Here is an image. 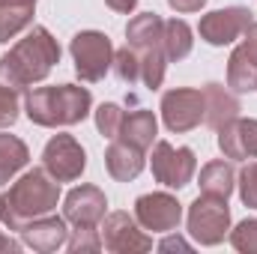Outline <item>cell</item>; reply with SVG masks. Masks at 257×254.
<instances>
[{
    "label": "cell",
    "instance_id": "6da1fadb",
    "mask_svg": "<svg viewBox=\"0 0 257 254\" xmlns=\"http://www.w3.org/2000/svg\"><path fill=\"white\" fill-rule=\"evenodd\" d=\"M57 63H60L57 39L45 27H33L24 39H18L9 48V54L0 57V87L27 93L33 84L45 81Z\"/></svg>",
    "mask_w": 257,
    "mask_h": 254
},
{
    "label": "cell",
    "instance_id": "7a4b0ae2",
    "mask_svg": "<svg viewBox=\"0 0 257 254\" xmlns=\"http://www.w3.org/2000/svg\"><path fill=\"white\" fill-rule=\"evenodd\" d=\"M60 200V183L45 171V168H33L24 177H18L9 191L0 194V221L9 230H24L30 221L51 215L57 209Z\"/></svg>",
    "mask_w": 257,
    "mask_h": 254
},
{
    "label": "cell",
    "instance_id": "3957f363",
    "mask_svg": "<svg viewBox=\"0 0 257 254\" xmlns=\"http://www.w3.org/2000/svg\"><path fill=\"white\" fill-rule=\"evenodd\" d=\"M93 108V96L87 87L78 84H57V87H33L24 93V114L30 123L42 129L78 126L87 120Z\"/></svg>",
    "mask_w": 257,
    "mask_h": 254
},
{
    "label": "cell",
    "instance_id": "277c9868",
    "mask_svg": "<svg viewBox=\"0 0 257 254\" xmlns=\"http://www.w3.org/2000/svg\"><path fill=\"white\" fill-rule=\"evenodd\" d=\"M72 63H75V75L84 84H96L108 75V69L114 66V45L105 33L99 30H81L72 36Z\"/></svg>",
    "mask_w": 257,
    "mask_h": 254
},
{
    "label": "cell",
    "instance_id": "5b68a950",
    "mask_svg": "<svg viewBox=\"0 0 257 254\" xmlns=\"http://www.w3.org/2000/svg\"><path fill=\"white\" fill-rule=\"evenodd\" d=\"M189 233L200 245H218L230 233V206L227 197L200 194L189 206Z\"/></svg>",
    "mask_w": 257,
    "mask_h": 254
},
{
    "label": "cell",
    "instance_id": "8992f818",
    "mask_svg": "<svg viewBox=\"0 0 257 254\" xmlns=\"http://www.w3.org/2000/svg\"><path fill=\"white\" fill-rule=\"evenodd\" d=\"M150 165H153L156 183H162V186H168V189H183V186H189L192 177H194V171H197V159H194L192 150H189V147H174V144H168V141H156Z\"/></svg>",
    "mask_w": 257,
    "mask_h": 254
},
{
    "label": "cell",
    "instance_id": "52a82bcc",
    "mask_svg": "<svg viewBox=\"0 0 257 254\" xmlns=\"http://www.w3.org/2000/svg\"><path fill=\"white\" fill-rule=\"evenodd\" d=\"M42 168L57 183H75L87 168V153L72 135H54L42 150Z\"/></svg>",
    "mask_w": 257,
    "mask_h": 254
},
{
    "label": "cell",
    "instance_id": "ba28073f",
    "mask_svg": "<svg viewBox=\"0 0 257 254\" xmlns=\"http://www.w3.org/2000/svg\"><path fill=\"white\" fill-rule=\"evenodd\" d=\"M162 120L168 132H192L203 123V93L192 87H174L162 96Z\"/></svg>",
    "mask_w": 257,
    "mask_h": 254
},
{
    "label": "cell",
    "instance_id": "9c48e42d",
    "mask_svg": "<svg viewBox=\"0 0 257 254\" xmlns=\"http://www.w3.org/2000/svg\"><path fill=\"white\" fill-rule=\"evenodd\" d=\"M135 218L144 230L153 233H171L180 227L183 221V206L174 194L168 191H153V194H141L135 200Z\"/></svg>",
    "mask_w": 257,
    "mask_h": 254
},
{
    "label": "cell",
    "instance_id": "30bf717a",
    "mask_svg": "<svg viewBox=\"0 0 257 254\" xmlns=\"http://www.w3.org/2000/svg\"><path fill=\"white\" fill-rule=\"evenodd\" d=\"M251 21H254L251 9H245V6H227V9L206 12L200 18V24H197V33L209 45H230L233 39H239L245 33V27Z\"/></svg>",
    "mask_w": 257,
    "mask_h": 254
},
{
    "label": "cell",
    "instance_id": "8fae6325",
    "mask_svg": "<svg viewBox=\"0 0 257 254\" xmlns=\"http://www.w3.org/2000/svg\"><path fill=\"white\" fill-rule=\"evenodd\" d=\"M102 248L114 254H132V251H150L153 239L141 230L138 218L128 212H111L105 215L102 224Z\"/></svg>",
    "mask_w": 257,
    "mask_h": 254
},
{
    "label": "cell",
    "instance_id": "7c38bea8",
    "mask_svg": "<svg viewBox=\"0 0 257 254\" xmlns=\"http://www.w3.org/2000/svg\"><path fill=\"white\" fill-rule=\"evenodd\" d=\"M227 87L233 93L257 90V21H251L242 33V42L233 48L227 60Z\"/></svg>",
    "mask_w": 257,
    "mask_h": 254
},
{
    "label": "cell",
    "instance_id": "4fadbf2b",
    "mask_svg": "<svg viewBox=\"0 0 257 254\" xmlns=\"http://www.w3.org/2000/svg\"><path fill=\"white\" fill-rule=\"evenodd\" d=\"M105 209H108V200L99 186H78L63 200V218L84 227H96L105 218Z\"/></svg>",
    "mask_w": 257,
    "mask_h": 254
},
{
    "label": "cell",
    "instance_id": "5bb4252c",
    "mask_svg": "<svg viewBox=\"0 0 257 254\" xmlns=\"http://www.w3.org/2000/svg\"><path fill=\"white\" fill-rule=\"evenodd\" d=\"M218 150L224 153V159H236V162L257 159V120L236 117L224 123L218 129Z\"/></svg>",
    "mask_w": 257,
    "mask_h": 254
},
{
    "label": "cell",
    "instance_id": "9a60e30c",
    "mask_svg": "<svg viewBox=\"0 0 257 254\" xmlns=\"http://www.w3.org/2000/svg\"><path fill=\"white\" fill-rule=\"evenodd\" d=\"M21 239L27 248L33 251H42V254H51L57 248H63L66 239H69V230H66V218L60 215H42L36 221H30L24 230H21Z\"/></svg>",
    "mask_w": 257,
    "mask_h": 254
},
{
    "label": "cell",
    "instance_id": "2e32d148",
    "mask_svg": "<svg viewBox=\"0 0 257 254\" xmlns=\"http://www.w3.org/2000/svg\"><path fill=\"white\" fill-rule=\"evenodd\" d=\"M203 123L209 129H218L224 126V123H230V120H236L239 117V99L227 90V87H221V84H206L203 90Z\"/></svg>",
    "mask_w": 257,
    "mask_h": 254
},
{
    "label": "cell",
    "instance_id": "e0dca14e",
    "mask_svg": "<svg viewBox=\"0 0 257 254\" xmlns=\"http://www.w3.org/2000/svg\"><path fill=\"white\" fill-rule=\"evenodd\" d=\"M144 162H147L144 150L132 147V144L120 141V138H114V144L105 150V168H108V174L117 183H132L144 171Z\"/></svg>",
    "mask_w": 257,
    "mask_h": 254
},
{
    "label": "cell",
    "instance_id": "ac0fdd59",
    "mask_svg": "<svg viewBox=\"0 0 257 254\" xmlns=\"http://www.w3.org/2000/svg\"><path fill=\"white\" fill-rule=\"evenodd\" d=\"M156 135H159V123H156L153 111H147V108H138V111H132L126 120H123V126H120V135H117V138L147 153V150L153 147Z\"/></svg>",
    "mask_w": 257,
    "mask_h": 254
},
{
    "label": "cell",
    "instance_id": "d6986e66",
    "mask_svg": "<svg viewBox=\"0 0 257 254\" xmlns=\"http://www.w3.org/2000/svg\"><path fill=\"white\" fill-rule=\"evenodd\" d=\"M162 33H165V21H162L156 12L135 15V18L128 21V27H126V45L135 48V51L162 45Z\"/></svg>",
    "mask_w": 257,
    "mask_h": 254
},
{
    "label": "cell",
    "instance_id": "ffe728a7",
    "mask_svg": "<svg viewBox=\"0 0 257 254\" xmlns=\"http://www.w3.org/2000/svg\"><path fill=\"white\" fill-rule=\"evenodd\" d=\"M236 189V171L230 162H209L200 168V191L212 197H230Z\"/></svg>",
    "mask_w": 257,
    "mask_h": 254
},
{
    "label": "cell",
    "instance_id": "44dd1931",
    "mask_svg": "<svg viewBox=\"0 0 257 254\" xmlns=\"http://www.w3.org/2000/svg\"><path fill=\"white\" fill-rule=\"evenodd\" d=\"M192 27L183 21V18H171V21H165V33H162V48H165V57L168 60H174V63H180V60H186L189 54H192Z\"/></svg>",
    "mask_w": 257,
    "mask_h": 254
},
{
    "label": "cell",
    "instance_id": "7402d4cb",
    "mask_svg": "<svg viewBox=\"0 0 257 254\" xmlns=\"http://www.w3.org/2000/svg\"><path fill=\"white\" fill-rule=\"evenodd\" d=\"M30 150L15 135H0V186H6L21 168H27Z\"/></svg>",
    "mask_w": 257,
    "mask_h": 254
},
{
    "label": "cell",
    "instance_id": "603a6c76",
    "mask_svg": "<svg viewBox=\"0 0 257 254\" xmlns=\"http://www.w3.org/2000/svg\"><path fill=\"white\" fill-rule=\"evenodd\" d=\"M138 60H141V81H144V87L147 90H159L162 81H165V66H168L165 48L162 45L144 48V51H138Z\"/></svg>",
    "mask_w": 257,
    "mask_h": 254
},
{
    "label": "cell",
    "instance_id": "cb8c5ba5",
    "mask_svg": "<svg viewBox=\"0 0 257 254\" xmlns=\"http://www.w3.org/2000/svg\"><path fill=\"white\" fill-rule=\"evenodd\" d=\"M36 6H0V45L33 24Z\"/></svg>",
    "mask_w": 257,
    "mask_h": 254
},
{
    "label": "cell",
    "instance_id": "d4e9b609",
    "mask_svg": "<svg viewBox=\"0 0 257 254\" xmlns=\"http://www.w3.org/2000/svg\"><path fill=\"white\" fill-rule=\"evenodd\" d=\"M123 120H126V111H123L120 105H114V102H102V105L96 108V129H99L105 138H117Z\"/></svg>",
    "mask_w": 257,
    "mask_h": 254
},
{
    "label": "cell",
    "instance_id": "484cf974",
    "mask_svg": "<svg viewBox=\"0 0 257 254\" xmlns=\"http://www.w3.org/2000/svg\"><path fill=\"white\" fill-rule=\"evenodd\" d=\"M114 72L123 84H135L141 81V60H138V51L135 48H120L114 51Z\"/></svg>",
    "mask_w": 257,
    "mask_h": 254
},
{
    "label": "cell",
    "instance_id": "4316f807",
    "mask_svg": "<svg viewBox=\"0 0 257 254\" xmlns=\"http://www.w3.org/2000/svg\"><path fill=\"white\" fill-rule=\"evenodd\" d=\"M227 236H230V245L239 254H257V218L239 221Z\"/></svg>",
    "mask_w": 257,
    "mask_h": 254
},
{
    "label": "cell",
    "instance_id": "83f0119b",
    "mask_svg": "<svg viewBox=\"0 0 257 254\" xmlns=\"http://www.w3.org/2000/svg\"><path fill=\"white\" fill-rule=\"evenodd\" d=\"M66 248L72 254H84V251H99L102 248V236L96 227H84V224H75L72 236L66 239Z\"/></svg>",
    "mask_w": 257,
    "mask_h": 254
},
{
    "label": "cell",
    "instance_id": "f1b7e54d",
    "mask_svg": "<svg viewBox=\"0 0 257 254\" xmlns=\"http://www.w3.org/2000/svg\"><path fill=\"white\" fill-rule=\"evenodd\" d=\"M236 186H239V197L248 209H257V162H248L239 174H236Z\"/></svg>",
    "mask_w": 257,
    "mask_h": 254
},
{
    "label": "cell",
    "instance_id": "f546056e",
    "mask_svg": "<svg viewBox=\"0 0 257 254\" xmlns=\"http://www.w3.org/2000/svg\"><path fill=\"white\" fill-rule=\"evenodd\" d=\"M21 93L9 90V87H0V129L15 126L18 114H21V102H18Z\"/></svg>",
    "mask_w": 257,
    "mask_h": 254
},
{
    "label": "cell",
    "instance_id": "4dcf8cb0",
    "mask_svg": "<svg viewBox=\"0 0 257 254\" xmlns=\"http://www.w3.org/2000/svg\"><path fill=\"white\" fill-rule=\"evenodd\" d=\"M159 251H192V245L183 236H168V239L159 242Z\"/></svg>",
    "mask_w": 257,
    "mask_h": 254
},
{
    "label": "cell",
    "instance_id": "1f68e13d",
    "mask_svg": "<svg viewBox=\"0 0 257 254\" xmlns=\"http://www.w3.org/2000/svg\"><path fill=\"white\" fill-rule=\"evenodd\" d=\"M168 6L177 12H200L206 6V0H168Z\"/></svg>",
    "mask_w": 257,
    "mask_h": 254
},
{
    "label": "cell",
    "instance_id": "d6a6232c",
    "mask_svg": "<svg viewBox=\"0 0 257 254\" xmlns=\"http://www.w3.org/2000/svg\"><path fill=\"white\" fill-rule=\"evenodd\" d=\"M105 3H108L114 12H123V15H128V12L138 6V0H105Z\"/></svg>",
    "mask_w": 257,
    "mask_h": 254
},
{
    "label": "cell",
    "instance_id": "836d02e7",
    "mask_svg": "<svg viewBox=\"0 0 257 254\" xmlns=\"http://www.w3.org/2000/svg\"><path fill=\"white\" fill-rule=\"evenodd\" d=\"M0 251H18V242H15V239H9V236H3V233H0Z\"/></svg>",
    "mask_w": 257,
    "mask_h": 254
},
{
    "label": "cell",
    "instance_id": "e575fe53",
    "mask_svg": "<svg viewBox=\"0 0 257 254\" xmlns=\"http://www.w3.org/2000/svg\"><path fill=\"white\" fill-rule=\"evenodd\" d=\"M0 6H36V0H0Z\"/></svg>",
    "mask_w": 257,
    "mask_h": 254
}]
</instances>
